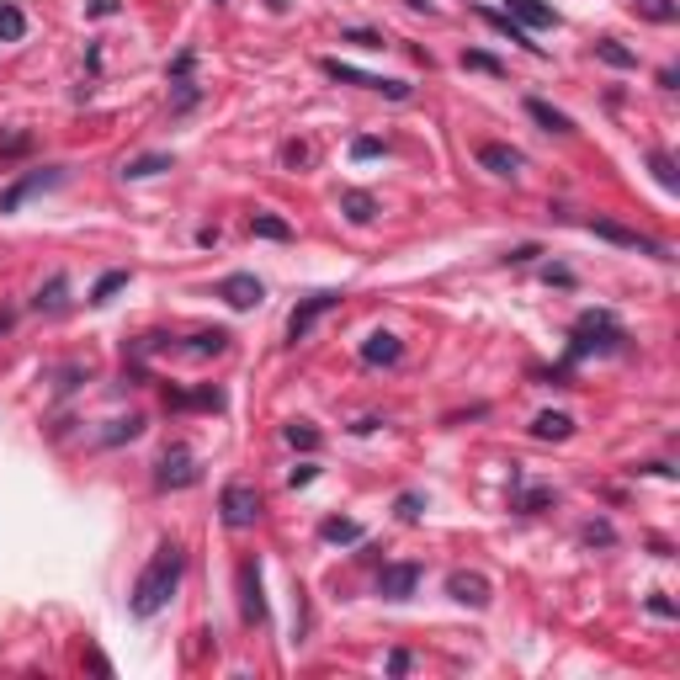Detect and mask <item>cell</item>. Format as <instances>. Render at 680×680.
<instances>
[{
    "label": "cell",
    "instance_id": "6da1fadb",
    "mask_svg": "<svg viewBox=\"0 0 680 680\" xmlns=\"http://www.w3.org/2000/svg\"><path fill=\"white\" fill-rule=\"evenodd\" d=\"M622 340H627V330H622V320H617L611 309H585V314L574 320V330H569V346H563V361H559V372H553V378L563 383L579 361L622 351Z\"/></svg>",
    "mask_w": 680,
    "mask_h": 680
},
{
    "label": "cell",
    "instance_id": "7a4b0ae2",
    "mask_svg": "<svg viewBox=\"0 0 680 680\" xmlns=\"http://www.w3.org/2000/svg\"><path fill=\"white\" fill-rule=\"evenodd\" d=\"M181 574H187L181 542H160L155 559L144 563V574L133 579V617H160L176 596V585H181Z\"/></svg>",
    "mask_w": 680,
    "mask_h": 680
},
{
    "label": "cell",
    "instance_id": "3957f363",
    "mask_svg": "<svg viewBox=\"0 0 680 680\" xmlns=\"http://www.w3.org/2000/svg\"><path fill=\"white\" fill-rule=\"evenodd\" d=\"M340 298L346 292H335V287H324V292H309L292 314H287V346H298V340H309L314 335V324L324 320V314H335L340 309Z\"/></svg>",
    "mask_w": 680,
    "mask_h": 680
},
{
    "label": "cell",
    "instance_id": "277c9868",
    "mask_svg": "<svg viewBox=\"0 0 680 680\" xmlns=\"http://www.w3.org/2000/svg\"><path fill=\"white\" fill-rule=\"evenodd\" d=\"M585 229H590L596 240L617 244V250H638V255H654V261H675V255H670V244H665V240H648V235H638V229H627V224H611V218H590Z\"/></svg>",
    "mask_w": 680,
    "mask_h": 680
},
{
    "label": "cell",
    "instance_id": "5b68a950",
    "mask_svg": "<svg viewBox=\"0 0 680 680\" xmlns=\"http://www.w3.org/2000/svg\"><path fill=\"white\" fill-rule=\"evenodd\" d=\"M64 176H70V165H43V170H27V176H16L5 192H0V213H16L27 197H38V192H53V187H64Z\"/></svg>",
    "mask_w": 680,
    "mask_h": 680
},
{
    "label": "cell",
    "instance_id": "8992f818",
    "mask_svg": "<svg viewBox=\"0 0 680 680\" xmlns=\"http://www.w3.org/2000/svg\"><path fill=\"white\" fill-rule=\"evenodd\" d=\"M202 479V468H197V452L192 446H165L160 452V463H155V489H192V484Z\"/></svg>",
    "mask_w": 680,
    "mask_h": 680
},
{
    "label": "cell",
    "instance_id": "52a82bcc",
    "mask_svg": "<svg viewBox=\"0 0 680 680\" xmlns=\"http://www.w3.org/2000/svg\"><path fill=\"white\" fill-rule=\"evenodd\" d=\"M218 516H224V526H235V532H244V526H255L261 521V489L255 484H224V494H218Z\"/></svg>",
    "mask_w": 680,
    "mask_h": 680
},
{
    "label": "cell",
    "instance_id": "ba28073f",
    "mask_svg": "<svg viewBox=\"0 0 680 680\" xmlns=\"http://www.w3.org/2000/svg\"><path fill=\"white\" fill-rule=\"evenodd\" d=\"M320 70L330 75V81L340 85H361V91H378V96H388V101H409L415 91L404 81H383V75H367V70H357V64H340V59H320Z\"/></svg>",
    "mask_w": 680,
    "mask_h": 680
},
{
    "label": "cell",
    "instance_id": "9c48e42d",
    "mask_svg": "<svg viewBox=\"0 0 680 680\" xmlns=\"http://www.w3.org/2000/svg\"><path fill=\"white\" fill-rule=\"evenodd\" d=\"M420 579H426V569L420 563H383V574H378V596L383 600H409L420 590Z\"/></svg>",
    "mask_w": 680,
    "mask_h": 680
},
{
    "label": "cell",
    "instance_id": "30bf717a",
    "mask_svg": "<svg viewBox=\"0 0 680 680\" xmlns=\"http://www.w3.org/2000/svg\"><path fill=\"white\" fill-rule=\"evenodd\" d=\"M218 298L229 303V309H261V298H266V287L255 272H229V277L218 282Z\"/></svg>",
    "mask_w": 680,
    "mask_h": 680
},
{
    "label": "cell",
    "instance_id": "8fae6325",
    "mask_svg": "<svg viewBox=\"0 0 680 680\" xmlns=\"http://www.w3.org/2000/svg\"><path fill=\"white\" fill-rule=\"evenodd\" d=\"M240 617L244 622H266V590H261V563H240Z\"/></svg>",
    "mask_w": 680,
    "mask_h": 680
},
{
    "label": "cell",
    "instance_id": "7c38bea8",
    "mask_svg": "<svg viewBox=\"0 0 680 680\" xmlns=\"http://www.w3.org/2000/svg\"><path fill=\"white\" fill-rule=\"evenodd\" d=\"M446 596L457 600V606H474V611H484V606L494 600V590H489V579H484V574L457 569V574H446Z\"/></svg>",
    "mask_w": 680,
    "mask_h": 680
},
{
    "label": "cell",
    "instance_id": "4fadbf2b",
    "mask_svg": "<svg viewBox=\"0 0 680 680\" xmlns=\"http://www.w3.org/2000/svg\"><path fill=\"white\" fill-rule=\"evenodd\" d=\"M548 505H559V494H553L548 484H526L521 474H511V511H516V516H537V511H548Z\"/></svg>",
    "mask_w": 680,
    "mask_h": 680
},
{
    "label": "cell",
    "instance_id": "5bb4252c",
    "mask_svg": "<svg viewBox=\"0 0 680 680\" xmlns=\"http://www.w3.org/2000/svg\"><path fill=\"white\" fill-rule=\"evenodd\" d=\"M479 165L489 170V176H505V181H516V176H521V149L500 144V139H484V144H479Z\"/></svg>",
    "mask_w": 680,
    "mask_h": 680
},
{
    "label": "cell",
    "instance_id": "9a60e30c",
    "mask_svg": "<svg viewBox=\"0 0 680 680\" xmlns=\"http://www.w3.org/2000/svg\"><path fill=\"white\" fill-rule=\"evenodd\" d=\"M367 367H394V361L404 357V340L394 335V330H372L367 340H361V351H357Z\"/></svg>",
    "mask_w": 680,
    "mask_h": 680
},
{
    "label": "cell",
    "instance_id": "2e32d148",
    "mask_svg": "<svg viewBox=\"0 0 680 680\" xmlns=\"http://www.w3.org/2000/svg\"><path fill=\"white\" fill-rule=\"evenodd\" d=\"M479 16H484V22H489V27H494V33H500V38L521 43V48H526V53H537V59H542V53H548V48H542V43H532V33H526V27H521L516 16H505V11H494V5H479Z\"/></svg>",
    "mask_w": 680,
    "mask_h": 680
},
{
    "label": "cell",
    "instance_id": "e0dca14e",
    "mask_svg": "<svg viewBox=\"0 0 680 680\" xmlns=\"http://www.w3.org/2000/svg\"><path fill=\"white\" fill-rule=\"evenodd\" d=\"M505 16H516L526 33L532 27H559V11L548 0H505Z\"/></svg>",
    "mask_w": 680,
    "mask_h": 680
},
{
    "label": "cell",
    "instance_id": "ac0fdd59",
    "mask_svg": "<svg viewBox=\"0 0 680 680\" xmlns=\"http://www.w3.org/2000/svg\"><path fill=\"white\" fill-rule=\"evenodd\" d=\"M526 118L537 122V128H548V133H574V118L559 112L553 101H542V96H526Z\"/></svg>",
    "mask_w": 680,
    "mask_h": 680
},
{
    "label": "cell",
    "instance_id": "d6986e66",
    "mask_svg": "<svg viewBox=\"0 0 680 680\" xmlns=\"http://www.w3.org/2000/svg\"><path fill=\"white\" fill-rule=\"evenodd\" d=\"M532 436L537 441H569L574 436V415H563V409H542V415L532 420Z\"/></svg>",
    "mask_w": 680,
    "mask_h": 680
},
{
    "label": "cell",
    "instance_id": "ffe728a7",
    "mask_svg": "<svg viewBox=\"0 0 680 680\" xmlns=\"http://www.w3.org/2000/svg\"><path fill=\"white\" fill-rule=\"evenodd\" d=\"M340 213H346L351 224H372V218H378V197L351 187V192H340Z\"/></svg>",
    "mask_w": 680,
    "mask_h": 680
},
{
    "label": "cell",
    "instance_id": "44dd1931",
    "mask_svg": "<svg viewBox=\"0 0 680 680\" xmlns=\"http://www.w3.org/2000/svg\"><path fill=\"white\" fill-rule=\"evenodd\" d=\"M165 404H176V409H224V394H218V388H197V394L165 388Z\"/></svg>",
    "mask_w": 680,
    "mask_h": 680
},
{
    "label": "cell",
    "instance_id": "7402d4cb",
    "mask_svg": "<svg viewBox=\"0 0 680 680\" xmlns=\"http://www.w3.org/2000/svg\"><path fill=\"white\" fill-rule=\"evenodd\" d=\"M64 292H70V277H64V272H53L48 287H38L33 309H38V314H59V309H64Z\"/></svg>",
    "mask_w": 680,
    "mask_h": 680
},
{
    "label": "cell",
    "instance_id": "603a6c76",
    "mask_svg": "<svg viewBox=\"0 0 680 680\" xmlns=\"http://www.w3.org/2000/svg\"><path fill=\"white\" fill-rule=\"evenodd\" d=\"M250 235H255V240L287 244V240H292V224H287V218H277V213H255V218H250Z\"/></svg>",
    "mask_w": 680,
    "mask_h": 680
},
{
    "label": "cell",
    "instance_id": "cb8c5ba5",
    "mask_svg": "<svg viewBox=\"0 0 680 680\" xmlns=\"http://www.w3.org/2000/svg\"><path fill=\"white\" fill-rule=\"evenodd\" d=\"M320 537L324 542H361V521H351V516H330V521H320Z\"/></svg>",
    "mask_w": 680,
    "mask_h": 680
},
{
    "label": "cell",
    "instance_id": "d4e9b609",
    "mask_svg": "<svg viewBox=\"0 0 680 680\" xmlns=\"http://www.w3.org/2000/svg\"><path fill=\"white\" fill-rule=\"evenodd\" d=\"M170 155H139V160L122 165V181H149V176H160V170H170Z\"/></svg>",
    "mask_w": 680,
    "mask_h": 680
},
{
    "label": "cell",
    "instance_id": "484cf974",
    "mask_svg": "<svg viewBox=\"0 0 680 680\" xmlns=\"http://www.w3.org/2000/svg\"><path fill=\"white\" fill-rule=\"evenodd\" d=\"M596 59H600V64H611V70H638V53H633V48H622L617 38H600L596 43Z\"/></svg>",
    "mask_w": 680,
    "mask_h": 680
},
{
    "label": "cell",
    "instance_id": "4316f807",
    "mask_svg": "<svg viewBox=\"0 0 680 680\" xmlns=\"http://www.w3.org/2000/svg\"><path fill=\"white\" fill-rule=\"evenodd\" d=\"M27 38V11L22 5H0V43H22Z\"/></svg>",
    "mask_w": 680,
    "mask_h": 680
},
{
    "label": "cell",
    "instance_id": "83f0119b",
    "mask_svg": "<svg viewBox=\"0 0 680 680\" xmlns=\"http://www.w3.org/2000/svg\"><path fill=\"white\" fill-rule=\"evenodd\" d=\"M144 436V415H128V420H112L101 431V446H118V441H139Z\"/></svg>",
    "mask_w": 680,
    "mask_h": 680
},
{
    "label": "cell",
    "instance_id": "f1b7e54d",
    "mask_svg": "<svg viewBox=\"0 0 680 680\" xmlns=\"http://www.w3.org/2000/svg\"><path fill=\"white\" fill-rule=\"evenodd\" d=\"M633 11H638L643 22H659V27H670V22L680 16L675 0H633Z\"/></svg>",
    "mask_w": 680,
    "mask_h": 680
},
{
    "label": "cell",
    "instance_id": "f546056e",
    "mask_svg": "<svg viewBox=\"0 0 680 680\" xmlns=\"http://www.w3.org/2000/svg\"><path fill=\"white\" fill-rule=\"evenodd\" d=\"M187 351H192V357H218V351H229V330H202V335H192Z\"/></svg>",
    "mask_w": 680,
    "mask_h": 680
},
{
    "label": "cell",
    "instance_id": "4dcf8cb0",
    "mask_svg": "<svg viewBox=\"0 0 680 680\" xmlns=\"http://www.w3.org/2000/svg\"><path fill=\"white\" fill-rule=\"evenodd\" d=\"M282 436H287V446H298V452H320V441H324L320 431L309 426V420H292V426H287Z\"/></svg>",
    "mask_w": 680,
    "mask_h": 680
},
{
    "label": "cell",
    "instance_id": "1f68e13d",
    "mask_svg": "<svg viewBox=\"0 0 680 680\" xmlns=\"http://www.w3.org/2000/svg\"><path fill=\"white\" fill-rule=\"evenodd\" d=\"M648 170H654V181L665 187V192H680V176H675V160L665 155V149H654L648 155Z\"/></svg>",
    "mask_w": 680,
    "mask_h": 680
},
{
    "label": "cell",
    "instance_id": "d6a6232c",
    "mask_svg": "<svg viewBox=\"0 0 680 680\" xmlns=\"http://www.w3.org/2000/svg\"><path fill=\"white\" fill-rule=\"evenodd\" d=\"M463 70H479V75H505V64L494 59V53H484V48H463Z\"/></svg>",
    "mask_w": 680,
    "mask_h": 680
},
{
    "label": "cell",
    "instance_id": "836d02e7",
    "mask_svg": "<svg viewBox=\"0 0 680 680\" xmlns=\"http://www.w3.org/2000/svg\"><path fill=\"white\" fill-rule=\"evenodd\" d=\"M128 287V272H107V277H96V287H91V303L101 309V303H112V292H122Z\"/></svg>",
    "mask_w": 680,
    "mask_h": 680
},
{
    "label": "cell",
    "instance_id": "e575fe53",
    "mask_svg": "<svg viewBox=\"0 0 680 680\" xmlns=\"http://www.w3.org/2000/svg\"><path fill=\"white\" fill-rule=\"evenodd\" d=\"M340 43H357V48H367V53L388 48V43H383V33H372V27H340Z\"/></svg>",
    "mask_w": 680,
    "mask_h": 680
},
{
    "label": "cell",
    "instance_id": "d590c367",
    "mask_svg": "<svg viewBox=\"0 0 680 680\" xmlns=\"http://www.w3.org/2000/svg\"><path fill=\"white\" fill-rule=\"evenodd\" d=\"M170 85H176V101H170V112H192V107L202 101V85H197V81H170Z\"/></svg>",
    "mask_w": 680,
    "mask_h": 680
},
{
    "label": "cell",
    "instance_id": "8d00e7d4",
    "mask_svg": "<svg viewBox=\"0 0 680 680\" xmlns=\"http://www.w3.org/2000/svg\"><path fill=\"white\" fill-rule=\"evenodd\" d=\"M394 511H399V521H420L426 516V494H420V489H404L399 500H394Z\"/></svg>",
    "mask_w": 680,
    "mask_h": 680
},
{
    "label": "cell",
    "instance_id": "74e56055",
    "mask_svg": "<svg viewBox=\"0 0 680 680\" xmlns=\"http://www.w3.org/2000/svg\"><path fill=\"white\" fill-rule=\"evenodd\" d=\"M314 160V149H309V144H303V139H287V144H282V165H292V170H303V165Z\"/></svg>",
    "mask_w": 680,
    "mask_h": 680
},
{
    "label": "cell",
    "instance_id": "f35d334b",
    "mask_svg": "<svg viewBox=\"0 0 680 680\" xmlns=\"http://www.w3.org/2000/svg\"><path fill=\"white\" fill-rule=\"evenodd\" d=\"M192 70H197V48H181V53L170 59V70H165V75H170V81H192Z\"/></svg>",
    "mask_w": 680,
    "mask_h": 680
},
{
    "label": "cell",
    "instance_id": "ab89813d",
    "mask_svg": "<svg viewBox=\"0 0 680 680\" xmlns=\"http://www.w3.org/2000/svg\"><path fill=\"white\" fill-rule=\"evenodd\" d=\"M579 537H585V542H596V548H611V542H617V532H611V521H590V526H585Z\"/></svg>",
    "mask_w": 680,
    "mask_h": 680
},
{
    "label": "cell",
    "instance_id": "60d3db41",
    "mask_svg": "<svg viewBox=\"0 0 680 680\" xmlns=\"http://www.w3.org/2000/svg\"><path fill=\"white\" fill-rule=\"evenodd\" d=\"M378 155H388L383 139H357V144H351V160H378Z\"/></svg>",
    "mask_w": 680,
    "mask_h": 680
},
{
    "label": "cell",
    "instance_id": "b9f144b4",
    "mask_svg": "<svg viewBox=\"0 0 680 680\" xmlns=\"http://www.w3.org/2000/svg\"><path fill=\"white\" fill-rule=\"evenodd\" d=\"M33 149V133H11V139H0V155L5 160H16V155H27Z\"/></svg>",
    "mask_w": 680,
    "mask_h": 680
},
{
    "label": "cell",
    "instance_id": "7bdbcfd3",
    "mask_svg": "<svg viewBox=\"0 0 680 680\" xmlns=\"http://www.w3.org/2000/svg\"><path fill=\"white\" fill-rule=\"evenodd\" d=\"M314 479H320V463H298V468L287 474V484H292V489H303V484H314Z\"/></svg>",
    "mask_w": 680,
    "mask_h": 680
},
{
    "label": "cell",
    "instance_id": "ee69618b",
    "mask_svg": "<svg viewBox=\"0 0 680 680\" xmlns=\"http://www.w3.org/2000/svg\"><path fill=\"white\" fill-rule=\"evenodd\" d=\"M122 11V0H85V16H96V22H101V16H118Z\"/></svg>",
    "mask_w": 680,
    "mask_h": 680
},
{
    "label": "cell",
    "instance_id": "f6af8a7d",
    "mask_svg": "<svg viewBox=\"0 0 680 680\" xmlns=\"http://www.w3.org/2000/svg\"><path fill=\"white\" fill-rule=\"evenodd\" d=\"M542 255V244H516L511 255H505V266H526V261H537Z\"/></svg>",
    "mask_w": 680,
    "mask_h": 680
},
{
    "label": "cell",
    "instance_id": "bcb514c9",
    "mask_svg": "<svg viewBox=\"0 0 680 680\" xmlns=\"http://www.w3.org/2000/svg\"><path fill=\"white\" fill-rule=\"evenodd\" d=\"M542 282H548V287H574V272H569V266H548Z\"/></svg>",
    "mask_w": 680,
    "mask_h": 680
},
{
    "label": "cell",
    "instance_id": "7dc6e473",
    "mask_svg": "<svg viewBox=\"0 0 680 680\" xmlns=\"http://www.w3.org/2000/svg\"><path fill=\"white\" fill-rule=\"evenodd\" d=\"M409 665H415V659H409V648H394V654H388V675H404Z\"/></svg>",
    "mask_w": 680,
    "mask_h": 680
},
{
    "label": "cell",
    "instance_id": "c3c4849f",
    "mask_svg": "<svg viewBox=\"0 0 680 680\" xmlns=\"http://www.w3.org/2000/svg\"><path fill=\"white\" fill-rule=\"evenodd\" d=\"M648 611H654V617H675V600H665V596H648Z\"/></svg>",
    "mask_w": 680,
    "mask_h": 680
},
{
    "label": "cell",
    "instance_id": "681fc988",
    "mask_svg": "<svg viewBox=\"0 0 680 680\" xmlns=\"http://www.w3.org/2000/svg\"><path fill=\"white\" fill-rule=\"evenodd\" d=\"M409 5H415V11H431V0H409Z\"/></svg>",
    "mask_w": 680,
    "mask_h": 680
},
{
    "label": "cell",
    "instance_id": "f907efd6",
    "mask_svg": "<svg viewBox=\"0 0 680 680\" xmlns=\"http://www.w3.org/2000/svg\"><path fill=\"white\" fill-rule=\"evenodd\" d=\"M5 330H11V314H0V335H5Z\"/></svg>",
    "mask_w": 680,
    "mask_h": 680
},
{
    "label": "cell",
    "instance_id": "816d5d0a",
    "mask_svg": "<svg viewBox=\"0 0 680 680\" xmlns=\"http://www.w3.org/2000/svg\"><path fill=\"white\" fill-rule=\"evenodd\" d=\"M213 5H229V0H213Z\"/></svg>",
    "mask_w": 680,
    "mask_h": 680
}]
</instances>
